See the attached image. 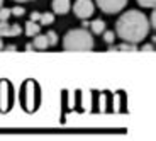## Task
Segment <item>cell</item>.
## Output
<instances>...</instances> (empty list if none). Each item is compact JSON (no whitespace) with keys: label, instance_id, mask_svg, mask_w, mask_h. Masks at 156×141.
Returning a JSON list of instances; mask_svg holds the SVG:
<instances>
[{"label":"cell","instance_id":"2","mask_svg":"<svg viewBox=\"0 0 156 141\" xmlns=\"http://www.w3.org/2000/svg\"><path fill=\"white\" fill-rule=\"evenodd\" d=\"M65 51H92L94 49V38L87 29H71L66 32L63 39Z\"/></svg>","mask_w":156,"mask_h":141},{"label":"cell","instance_id":"1","mask_svg":"<svg viewBox=\"0 0 156 141\" xmlns=\"http://www.w3.org/2000/svg\"><path fill=\"white\" fill-rule=\"evenodd\" d=\"M149 32L148 17L139 10H127L115 22V36L122 38L126 43L137 44Z\"/></svg>","mask_w":156,"mask_h":141},{"label":"cell","instance_id":"14","mask_svg":"<svg viewBox=\"0 0 156 141\" xmlns=\"http://www.w3.org/2000/svg\"><path fill=\"white\" fill-rule=\"evenodd\" d=\"M12 14H10V9H2L0 7V22H2V20H9V17H10Z\"/></svg>","mask_w":156,"mask_h":141},{"label":"cell","instance_id":"21","mask_svg":"<svg viewBox=\"0 0 156 141\" xmlns=\"http://www.w3.org/2000/svg\"><path fill=\"white\" fill-rule=\"evenodd\" d=\"M82 20H83V22H82V27H83V29H87V27L90 26V22H87V19H82Z\"/></svg>","mask_w":156,"mask_h":141},{"label":"cell","instance_id":"22","mask_svg":"<svg viewBox=\"0 0 156 141\" xmlns=\"http://www.w3.org/2000/svg\"><path fill=\"white\" fill-rule=\"evenodd\" d=\"M2 48H4V41H2V38H0V51H2Z\"/></svg>","mask_w":156,"mask_h":141},{"label":"cell","instance_id":"11","mask_svg":"<svg viewBox=\"0 0 156 141\" xmlns=\"http://www.w3.org/2000/svg\"><path fill=\"white\" fill-rule=\"evenodd\" d=\"M37 22L44 24V26H48V24L55 22V14L53 12H44V14H39L37 16Z\"/></svg>","mask_w":156,"mask_h":141},{"label":"cell","instance_id":"24","mask_svg":"<svg viewBox=\"0 0 156 141\" xmlns=\"http://www.w3.org/2000/svg\"><path fill=\"white\" fill-rule=\"evenodd\" d=\"M2 4H4V0H0V7H2Z\"/></svg>","mask_w":156,"mask_h":141},{"label":"cell","instance_id":"13","mask_svg":"<svg viewBox=\"0 0 156 141\" xmlns=\"http://www.w3.org/2000/svg\"><path fill=\"white\" fill-rule=\"evenodd\" d=\"M46 38H48V43H49V46H55V44L58 43V36H56L55 31H48V32H46Z\"/></svg>","mask_w":156,"mask_h":141},{"label":"cell","instance_id":"7","mask_svg":"<svg viewBox=\"0 0 156 141\" xmlns=\"http://www.w3.org/2000/svg\"><path fill=\"white\" fill-rule=\"evenodd\" d=\"M32 46H34L36 51H44L49 48V43H48V38L46 34L41 36V34H36L34 36V41H32Z\"/></svg>","mask_w":156,"mask_h":141},{"label":"cell","instance_id":"10","mask_svg":"<svg viewBox=\"0 0 156 141\" xmlns=\"http://www.w3.org/2000/svg\"><path fill=\"white\" fill-rule=\"evenodd\" d=\"M39 31H41V26L37 22H34V20L26 22V36H36L39 34Z\"/></svg>","mask_w":156,"mask_h":141},{"label":"cell","instance_id":"4","mask_svg":"<svg viewBox=\"0 0 156 141\" xmlns=\"http://www.w3.org/2000/svg\"><path fill=\"white\" fill-rule=\"evenodd\" d=\"M95 2H97L98 9H102L105 14H117L127 4V0H95Z\"/></svg>","mask_w":156,"mask_h":141},{"label":"cell","instance_id":"3","mask_svg":"<svg viewBox=\"0 0 156 141\" xmlns=\"http://www.w3.org/2000/svg\"><path fill=\"white\" fill-rule=\"evenodd\" d=\"M94 2L92 0H76L73 4V12L75 16L80 17V19H88L92 14H94Z\"/></svg>","mask_w":156,"mask_h":141},{"label":"cell","instance_id":"9","mask_svg":"<svg viewBox=\"0 0 156 141\" xmlns=\"http://www.w3.org/2000/svg\"><path fill=\"white\" fill-rule=\"evenodd\" d=\"M109 51H129V53H133V51H137V48H136V44H133V43H122V44H119V46L110 44Z\"/></svg>","mask_w":156,"mask_h":141},{"label":"cell","instance_id":"12","mask_svg":"<svg viewBox=\"0 0 156 141\" xmlns=\"http://www.w3.org/2000/svg\"><path fill=\"white\" fill-rule=\"evenodd\" d=\"M102 34H104V41H105L107 44H114V39H115V32H112V31H104Z\"/></svg>","mask_w":156,"mask_h":141},{"label":"cell","instance_id":"17","mask_svg":"<svg viewBox=\"0 0 156 141\" xmlns=\"http://www.w3.org/2000/svg\"><path fill=\"white\" fill-rule=\"evenodd\" d=\"M156 16H154V10H153V14H151V17H149V26H153V29L156 27Z\"/></svg>","mask_w":156,"mask_h":141},{"label":"cell","instance_id":"6","mask_svg":"<svg viewBox=\"0 0 156 141\" xmlns=\"http://www.w3.org/2000/svg\"><path fill=\"white\" fill-rule=\"evenodd\" d=\"M51 7H53L55 14H59V16L68 14V10H70V0H53Z\"/></svg>","mask_w":156,"mask_h":141},{"label":"cell","instance_id":"19","mask_svg":"<svg viewBox=\"0 0 156 141\" xmlns=\"http://www.w3.org/2000/svg\"><path fill=\"white\" fill-rule=\"evenodd\" d=\"M4 51H7V53H12V51H17V48L14 46V44H9V46H5V48H2Z\"/></svg>","mask_w":156,"mask_h":141},{"label":"cell","instance_id":"20","mask_svg":"<svg viewBox=\"0 0 156 141\" xmlns=\"http://www.w3.org/2000/svg\"><path fill=\"white\" fill-rule=\"evenodd\" d=\"M26 51H36L34 46H32V43H27V44H26Z\"/></svg>","mask_w":156,"mask_h":141},{"label":"cell","instance_id":"16","mask_svg":"<svg viewBox=\"0 0 156 141\" xmlns=\"http://www.w3.org/2000/svg\"><path fill=\"white\" fill-rule=\"evenodd\" d=\"M10 14H12V16H16V17H22L24 14H26V10H24L22 7H12L10 9Z\"/></svg>","mask_w":156,"mask_h":141},{"label":"cell","instance_id":"5","mask_svg":"<svg viewBox=\"0 0 156 141\" xmlns=\"http://www.w3.org/2000/svg\"><path fill=\"white\" fill-rule=\"evenodd\" d=\"M20 32H22V29H20L19 24L10 26L7 20H2L0 22V38L2 36L4 38H16V36H20Z\"/></svg>","mask_w":156,"mask_h":141},{"label":"cell","instance_id":"15","mask_svg":"<svg viewBox=\"0 0 156 141\" xmlns=\"http://www.w3.org/2000/svg\"><path fill=\"white\" fill-rule=\"evenodd\" d=\"M136 2L141 7H153L154 9V5H156V0H136Z\"/></svg>","mask_w":156,"mask_h":141},{"label":"cell","instance_id":"8","mask_svg":"<svg viewBox=\"0 0 156 141\" xmlns=\"http://www.w3.org/2000/svg\"><path fill=\"white\" fill-rule=\"evenodd\" d=\"M90 27H92V34H102L105 31V22L102 19H95L90 22Z\"/></svg>","mask_w":156,"mask_h":141},{"label":"cell","instance_id":"23","mask_svg":"<svg viewBox=\"0 0 156 141\" xmlns=\"http://www.w3.org/2000/svg\"><path fill=\"white\" fill-rule=\"evenodd\" d=\"M14 2H31V0H14Z\"/></svg>","mask_w":156,"mask_h":141},{"label":"cell","instance_id":"18","mask_svg":"<svg viewBox=\"0 0 156 141\" xmlns=\"http://www.w3.org/2000/svg\"><path fill=\"white\" fill-rule=\"evenodd\" d=\"M153 49H154V48H153V44H146V46L141 48V51H143V53H149V51H153Z\"/></svg>","mask_w":156,"mask_h":141}]
</instances>
